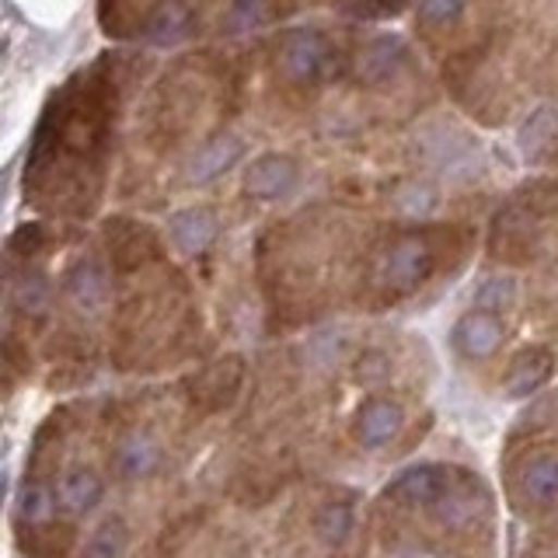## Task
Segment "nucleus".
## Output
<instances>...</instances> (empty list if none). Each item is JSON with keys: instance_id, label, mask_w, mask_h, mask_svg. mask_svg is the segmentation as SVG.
Returning <instances> with one entry per match:
<instances>
[{"instance_id": "1", "label": "nucleus", "mask_w": 558, "mask_h": 558, "mask_svg": "<svg viewBox=\"0 0 558 558\" xmlns=\"http://www.w3.org/2000/svg\"><path fill=\"white\" fill-rule=\"evenodd\" d=\"M336 49L318 28H290L279 43V70L293 84H318L331 74Z\"/></svg>"}, {"instance_id": "2", "label": "nucleus", "mask_w": 558, "mask_h": 558, "mask_svg": "<svg viewBox=\"0 0 558 558\" xmlns=\"http://www.w3.org/2000/svg\"><path fill=\"white\" fill-rule=\"evenodd\" d=\"M433 266H436V255L429 248V241L418 234H405L384 252L380 279H384V287L395 293H412L433 276Z\"/></svg>"}, {"instance_id": "3", "label": "nucleus", "mask_w": 558, "mask_h": 558, "mask_svg": "<svg viewBox=\"0 0 558 558\" xmlns=\"http://www.w3.org/2000/svg\"><path fill=\"white\" fill-rule=\"evenodd\" d=\"M450 471L444 464H412L398 471L384 496L401 506H412V510H436L440 499L450 493Z\"/></svg>"}, {"instance_id": "4", "label": "nucleus", "mask_w": 558, "mask_h": 558, "mask_svg": "<svg viewBox=\"0 0 558 558\" xmlns=\"http://www.w3.org/2000/svg\"><path fill=\"white\" fill-rule=\"evenodd\" d=\"M63 296L74 304L81 314H101L112 301V279L109 269L98 258H77L63 276Z\"/></svg>"}, {"instance_id": "5", "label": "nucleus", "mask_w": 558, "mask_h": 558, "mask_svg": "<svg viewBox=\"0 0 558 558\" xmlns=\"http://www.w3.org/2000/svg\"><path fill=\"white\" fill-rule=\"evenodd\" d=\"M401 426H405V409H401L398 401L388 395L366 398L353 415V436H356V444L366 450L388 447L401 433Z\"/></svg>"}, {"instance_id": "6", "label": "nucleus", "mask_w": 558, "mask_h": 558, "mask_svg": "<svg viewBox=\"0 0 558 558\" xmlns=\"http://www.w3.org/2000/svg\"><path fill=\"white\" fill-rule=\"evenodd\" d=\"M296 182H301V168H296V161L287 154H262L244 168V192L262 203L290 196Z\"/></svg>"}, {"instance_id": "7", "label": "nucleus", "mask_w": 558, "mask_h": 558, "mask_svg": "<svg viewBox=\"0 0 558 558\" xmlns=\"http://www.w3.org/2000/svg\"><path fill=\"white\" fill-rule=\"evenodd\" d=\"M555 371V353L548 345H527L510 360L506 366V377H502V395L510 401H523L537 395L545 384L551 380Z\"/></svg>"}, {"instance_id": "8", "label": "nucleus", "mask_w": 558, "mask_h": 558, "mask_svg": "<svg viewBox=\"0 0 558 558\" xmlns=\"http://www.w3.org/2000/svg\"><path fill=\"white\" fill-rule=\"evenodd\" d=\"M502 318L488 311H468L450 328V345L458 349L464 360H488L502 345Z\"/></svg>"}, {"instance_id": "9", "label": "nucleus", "mask_w": 558, "mask_h": 558, "mask_svg": "<svg viewBox=\"0 0 558 558\" xmlns=\"http://www.w3.org/2000/svg\"><path fill=\"white\" fill-rule=\"evenodd\" d=\"M217 234H220V220L214 209H206V206H185L179 214L168 217V238L174 248L189 258L214 248Z\"/></svg>"}, {"instance_id": "10", "label": "nucleus", "mask_w": 558, "mask_h": 558, "mask_svg": "<svg viewBox=\"0 0 558 558\" xmlns=\"http://www.w3.org/2000/svg\"><path fill=\"white\" fill-rule=\"evenodd\" d=\"M405 60H409V49H405V43L398 39V35H377V39H371L360 49L356 77H360V84L384 87V84H391L401 74Z\"/></svg>"}, {"instance_id": "11", "label": "nucleus", "mask_w": 558, "mask_h": 558, "mask_svg": "<svg viewBox=\"0 0 558 558\" xmlns=\"http://www.w3.org/2000/svg\"><path fill=\"white\" fill-rule=\"evenodd\" d=\"M241 157H244V140L241 136L220 133L214 140H206V144L196 150V157L189 161V182H196V185L214 182V179H220V174L231 171Z\"/></svg>"}, {"instance_id": "12", "label": "nucleus", "mask_w": 558, "mask_h": 558, "mask_svg": "<svg viewBox=\"0 0 558 558\" xmlns=\"http://www.w3.org/2000/svg\"><path fill=\"white\" fill-rule=\"evenodd\" d=\"M161 461H165V450L147 433H130L126 440L116 447V453H112L116 475L126 478V482H144V478H150L154 471L161 468Z\"/></svg>"}, {"instance_id": "13", "label": "nucleus", "mask_w": 558, "mask_h": 558, "mask_svg": "<svg viewBox=\"0 0 558 558\" xmlns=\"http://www.w3.org/2000/svg\"><path fill=\"white\" fill-rule=\"evenodd\" d=\"M57 499H60V506L70 517L92 513L95 506L105 499V478L98 475L95 468H84V464L66 468L60 475V482H57Z\"/></svg>"}, {"instance_id": "14", "label": "nucleus", "mask_w": 558, "mask_h": 558, "mask_svg": "<svg viewBox=\"0 0 558 558\" xmlns=\"http://www.w3.org/2000/svg\"><path fill=\"white\" fill-rule=\"evenodd\" d=\"M520 493L534 506H555L558 502V458L541 453L520 468Z\"/></svg>"}, {"instance_id": "15", "label": "nucleus", "mask_w": 558, "mask_h": 558, "mask_svg": "<svg viewBox=\"0 0 558 558\" xmlns=\"http://www.w3.org/2000/svg\"><path fill=\"white\" fill-rule=\"evenodd\" d=\"M57 488H49L46 482H25L17 488V499H14V510L17 520L28 523V527H43L52 517H57Z\"/></svg>"}, {"instance_id": "16", "label": "nucleus", "mask_w": 558, "mask_h": 558, "mask_svg": "<svg viewBox=\"0 0 558 558\" xmlns=\"http://www.w3.org/2000/svg\"><path fill=\"white\" fill-rule=\"evenodd\" d=\"M555 133H558V116L555 109H548V105H541V109H534L527 116V122L520 126V150L523 157H541L551 144H555Z\"/></svg>"}, {"instance_id": "17", "label": "nucleus", "mask_w": 558, "mask_h": 558, "mask_svg": "<svg viewBox=\"0 0 558 558\" xmlns=\"http://www.w3.org/2000/svg\"><path fill=\"white\" fill-rule=\"evenodd\" d=\"M423 154H426V161L436 165V168H458L464 165L468 157H471V147H468V140L458 136V133H450L444 126H436L426 140H423Z\"/></svg>"}, {"instance_id": "18", "label": "nucleus", "mask_w": 558, "mask_h": 558, "mask_svg": "<svg viewBox=\"0 0 558 558\" xmlns=\"http://www.w3.org/2000/svg\"><path fill=\"white\" fill-rule=\"evenodd\" d=\"M126 545H130V527L119 517H112V520L98 523L92 537L84 541L81 558H122L126 555Z\"/></svg>"}, {"instance_id": "19", "label": "nucleus", "mask_w": 558, "mask_h": 558, "mask_svg": "<svg viewBox=\"0 0 558 558\" xmlns=\"http://www.w3.org/2000/svg\"><path fill=\"white\" fill-rule=\"evenodd\" d=\"M349 531H353V506L349 502H325L318 517H314V537L325 548H339Z\"/></svg>"}, {"instance_id": "20", "label": "nucleus", "mask_w": 558, "mask_h": 558, "mask_svg": "<svg viewBox=\"0 0 558 558\" xmlns=\"http://www.w3.org/2000/svg\"><path fill=\"white\" fill-rule=\"evenodd\" d=\"M49 301H52V287L46 276L25 272V276L11 279V304L22 314H46Z\"/></svg>"}, {"instance_id": "21", "label": "nucleus", "mask_w": 558, "mask_h": 558, "mask_svg": "<svg viewBox=\"0 0 558 558\" xmlns=\"http://www.w3.org/2000/svg\"><path fill=\"white\" fill-rule=\"evenodd\" d=\"M272 17V4L269 0H231V8L223 11L220 17V28L223 32H252V28H262Z\"/></svg>"}, {"instance_id": "22", "label": "nucleus", "mask_w": 558, "mask_h": 558, "mask_svg": "<svg viewBox=\"0 0 558 558\" xmlns=\"http://www.w3.org/2000/svg\"><path fill=\"white\" fill-rule=\"evenodd\" d=\"M517 304V279L513 276H488L475 290V311L506 314Z\"/></svg>"}, {"instance_id": "23", "label": "nucleus", "mask_w": 558, "mask_h": 558, "mask_svg": "<svg viewBox=\"0 0 558 558\" xmlns=\"http://www.w3.org/2000/svg\"><path fill=\"white\" fill-rule=\"evenodd\" d=\"M189 8L179 4V0H168V4H161L154 11V17L147 22V35L154 43H171V39H179V35L189 28Z\"/></svg>"}, {"instance_id": "24", "label": "nucleus", "mask_w": 558, "mask_h": 558, "mask_svg": "<svg viewBox=\"0 0 558 558\" xmlns=\"http://www.w3.org/2000/svg\"><path fill=\"white\" fill-rule=\"evenodd\" d=\"M395 206L405 217H429L436 209V192L426 182H405L395 189Z\"/></svg>"}, {"instance_id": "25", "label": "nucleus", "mask_w": 558, "mask_h": 558, "mask_svg": "<svg viewBox=\"0 0 558 558\" xmlns=\"http://www.w3.org/2000/svg\"><path fill=\"white\" fill-rule=\"evenodd\" d=\"M468 0H418L415 17L426 28H450L464 14Z\"/></svg>"}, {"instance_id": "26", "label": "nucleus", "mask_w": 558, "mask_h": 558, "mask_svg": "<svg viewBox=\"0 0 558 558\" xmlns=\"http://www.w3.org/2000/svg\"><path fill=\"white\" fill-rule=\"evenodd\" d=\"M391 558H436V555L418 551V548H405V551H398V555H391Z\"/></svg>"}]
</instances>
